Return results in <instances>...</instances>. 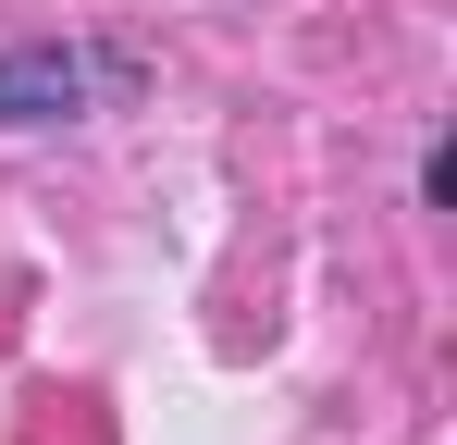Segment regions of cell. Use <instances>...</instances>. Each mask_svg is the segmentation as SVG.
Wrapping results in <instances>:
<instances>
[{"label": "cell", "mask_w": 457, "mask_h": 445, "mask_svg": "<svg viewBox=\"0 0 457 445\" xmlns=\"http://www.w3.org/2000/svg\"><path fill=\"white\" fill-rule=\"evenodd\" d=\"M99 74H112V63H87V50H62V38L0 50V124H75Z\"/></svg>", "instance_id": "obj_1"}]
</instances>
